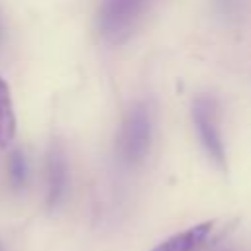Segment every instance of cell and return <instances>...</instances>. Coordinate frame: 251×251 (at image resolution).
I'll use <instances>...</instances> for the list:
<instances>
[{
  "label": "cell",
  "instance_id": "52a82bcc",
  "mask_svg": "<svg viewBox=\"0 0 251 251\" xmlns=\"http://www.w3.org/2000/svg\"><path fill=\"white\" fill-rule=\"evenodd\" d=\"M8 176H10V184L20 190L25 186L27 182V161L25 155L22 151H12L8 157Z\"/></svg>",
  "mask_w": 251,
  "mask_h": 251
},
{
  "label": "cell",
  "instance_id": "5b68a950",
  "mask_svg": "<svg viewBox=\"0 0 251 251\" xmlns=\"http://www.w3.org/2000/svg\"><path fill=\"white\" fill-rule=\"evenodd\" d=\"M214 226H216L214 220L200 222L188 229H182V231L163 239L151 251H198L204 245H208L212 231H214Z\"/></svg>",
  "mask_w": 251,
  "mask_h": 251
},
{
  "label": "cell",
  "instance_id": "30bf717a",
  "mask_svg": "<svg viewBox=\"0 0 251 251\" xmlns=\"http://www.w3.org/2000/svg\"><path fill=\"white\" fill-rule=\"evenodd\" d=\"M0 37H2V31H0Z\"/></svg>",
  "mask_w": 251,
  "mask_h": 251
},
{
  "label": "cell",
  "instance_id": "277c9868",
  "mask_svg": "<svg viewBox=\"0 0 251 251\" xmlns=\"http://www.w3.org/2000/svg\"><path fill=\"white\" fill-rule=\"evenodd\" d=\"M45 176H47V206L57 208L67 194V184H69L67 157L59 143H51L47 151Z\"/></svg>",
  "mask_w": 251,
  "mask_h": 251
},
{
  "label": "cell",
  "instance_id": "ba28073f",
  "mask_svg": "<svg viewBox=\"0 0 251 251\" xmlns=\"http://www.w3.org/2000/svg\"><path fill=\"white\" fill-rule=\"evenodd\" d=\"M214 12L224 22H235L245 12V0H212Z\"/></svg>",
  "mask_w": 251,
  "mask_h": 251
},
{
  "label": "cell",
  "instance_id": "9c48e42d",
  "mask_svg": "<svg viewBox=\"0 0 251 251\" xmlns=\"http://www.w3.org/2000/svg\"><path fill=\"white\" fill-rule=\"evenodd\" d=\"M0 251H4V247H2V243H0Z\"/></svg>",
  "mask_w": 251,
  "mask_h": 251
},
{
  "label": "cell",
  "instance_id": "8992f818",
  "mask_svg": "<svg viewBox=\"0 0 251 251\" xmlns=\"http://www.w3.org/2000/svg\"><path fill=\"white\" fill-rule=\"evenodd\" d=\"M16 137V114L8 82L0 76V149H6Z\"/></svg>",
  "mask_w": 251,
  "mask_h": 251
},
{
  "label": "cell",
  "instance_id": "7a4b0ae2",
  "mask_svg": "<svg viewBox=\"0 0 251 251\" xmlns=\"http://www.w3.org/2000/svg\"><path fill=\"white\" fill-rule=\"evenodd\" d=\"M149 4L151 0H102L96 18L100 35L112 45L127 41L137 29Z\"/></svg>",
  "mask_w": 251,
  "mask_h": 251
},
{
  "label": "cell",
  "instance_id": "6da1fadb",
  "mask_svg": "<svg viewBox=\"0 0 251 251\" xmlns=\"http://www.w3.org/2000/svg\"><path fill=\"white\" fill-rule=\"evenodd\" d=\"M153 143V120L145 102H135L124 116L118 131L116 151L124 165L137 167L145 161Z\"/></svg>",
  "mask_w": 251,
  "mask_h": 251
},
{
  "label": "cell",
  "instance_id": "3957f363",
  "mask_svg": "<svg viewBox=\"0 0 251 251\" xmlns=\"http://www.w3.org/2000/svg\"><path fill=\"white\" fill-rule=\"evenodd\" d=\"M190 118L202 149L216 163V167L226 169V145L218 122V100L212 94L194 96L190 104Z\"/></svg>",
  "mask_w": 251,
  "mask_h": 251
}]
</instances>
